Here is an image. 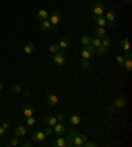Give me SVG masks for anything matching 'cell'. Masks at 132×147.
Returning a JSON list of instances; mask_svg holds the SVG:
<instances>
[{
  "label": "cell",
  "instance_id": "cell-1",
  "mask_svg": "<svg viewBox=\"0 0 132 147\" xmlns=\"http://www.w3.org/2000/svg\"><path fill=\"white\" fill-rule=\"evenodd\" d=\"M49 21L52 24V29L53 31H57L58 29V24L61 21V13L58 11H53L50 15H49Z\"/></svg>",
  "mask_w": 132,
  "mask_h": 147
},
{
  "label": "cell",
  "instance_id": "cell-2",
  "mask_svg": "<svg viewBox=\"0 0 132 147\" xmlns=\"http://www.w3.org/2000/svg\"><path fill=\"white\" fill-rule=\"evenodd\" d=\"M106 20H107V24L110 27H114L116 24V21H118V13H116L115 9H110L106 12Z\"/></svg>",
  "mask_w": 132,
  "mask_h": 147
},
{
  "label": "cell",
  "instance_id": "cell-3",
  "mask_svg": "<svg viewBox=\"0 0 132 147\" xmlns=\"http://www.w3.org/2000/svg\"><path fill=\"white\" fill-rule=\"evenodd\" d=\"M65 61H66V56H65V51H64V49H61L60 52L54 53V57H53V62H54L56 65L62 66V65L65 64Z\"/></svg>",
  "mask_w": 132,
  "mask_h": 147
},
{
  "label": "cell",
  "instance_id": "cell-4",
  "mask_svg": "<svg viewBox=\"0 0 132 147\" xmlns=\"http://www.w3.org/2000/svg\"><path fill=\"white\" fill-rule=\"evenodd\" d=\"M32 142H34V143H42L45 139H46V135L44 134V131L41 130H34L33 133H32Z\"/></svg>",
  "mask_w": 132,
  "mask_h": 147
},
{
  "label": "cell",
  "instance_id": "cell-5",
  "mask_svg": "<svg viewBox=\"0 0 132 147\" xmlns=\"http://www.w3.org/2000/svg\"><path fill=\"white\" fill-rule=\"evenodd\" d=\"M105 11H106V5L103 3H101V1H95L92 4V15H95V16H102Z\"/></svg>",
  "mask_w": 132,
  "mask_h": 147
},
{
  "label": "cell",
  "instance_id": "cell-6",
  "mask_svg": "<svg viewBox=\"0 0 132 147\" xmlns=\"http://www.w3.org/2000/svg\"><path fill=\"white\" fill-rule=\"evenodd\" d=\"M87 140V137L85 134H75L73 139V146L74 147H83V143Z\"/></svg>",
  "mask_w": 132,
  "mask_h": 147
},
{
  "label": "cell",
  "instance_id": "cell-7",
  "mask_svg": "<svg viewBox=\"0 0 132 147\" xmlns=\"http://www.w3.org/2000/svg\"><path fill=\"white\" fill-rule=\"evenodd\" d=\"M46 103L49 105V106H56V105L58 103V97L56 96L54 93L48 92V94H46Z\"/></svg>",
  "mask_w": 132,
  "mask_h": 147
},
{
  "label": "cell",
  "instance_id": "cell-8",
  "mask_svg": "<svg viewBox=\"0 0 132 147\" xmlns=\"http://www.w3.org/2000/svg\"><path fill=\"white\" fill-rule=\"evenodd\" d=\"M53 131H54L56 135L60 137V135H64V134L66 133V127L62 125V122H57L54 126H53Z\"/></svg>",
  "mask_w": 132,
  "mask_h": 147
},
{
  "label": "cell",
  "instance_id": "cell-9",
  "mask_svg": "<svg viewBox=\"0 0 132 147\" xmlns=\"http://www.w3.org/2000/svg\"><path fill=\"white\" fill-rule=\"evenodd\" d=\"M92 21H94L98 27L105 28L106 25H107V20H106V17H103V15H102V16H95V15H92Z\"/></svg>",
  "mask_w": 132,
  "mask_h": 147
},
{
  "label": "cell",
  "instance_id": "cell-10",
  "mask_svg": "<svg viewBox=\"0 0 132 147\" xmlns=\"http://www.w3.org/2000/svg\"><path fill=\"white\" fill-rule=\"evenodd\" d=\"M125 105H127V99H125L124 96L118 97V98L115 99V102H114V106H115L116 109H122V107H124Z\"/></svg>",
  "mask_w": 132,
  "mask_h": 147
},
{
  "label": "cell",
  "instance_id": "cell-11",
  "mask_svg": "<svg viewBox=\"0 0 132 147\" xmlns=\"http://www.w3.org/2000/svg\"><path fill=\"white\" fill-rule=\"evenodd\" d=\"M13 134L16 135V137H19V138L24 137V135L27 134V127H24V126H21V125H19V126H16L13 129Z\"/></svg>",
  "mask_w": 132,
  "mask_h": 147
},
{
  "label": "cell",
  "instance_id": "cell-12",
  "mask_svg": "<svg viewBox=\"0 0 132 147\" xmlns=\"http://www.w3.org/2000/svg\"><path fill=\"white\" fill-rule=\"evenodd\" d=\"M34 111H36V109H34L33 105H24V107H23V114H24L25 117L33 115Z\"/></svg>",
  "mask_w": 132,
  "mask_h": 147
},
{
  "label": "cell",
  "instance_id": "cell-13",
  "mask_svg": "<svg viewBox=\"0 0 132 147\" xmlns=\"http://www.w3.org/2000/svg\"><path fill=\"white\" fill-rule=\"evenodd\" d=\"M75 131L74 130H70L68 133V138H65V147H71L73 146V139H74V135H75Z\"/></svg>",
  "mask_w": 132,
  "mask_h": 147
},
{
  "label": "cell",
  "instance_id": "cell-14",
  "mask_svg": "<svg viewBox=\"0 0 132 147\" xmlns=\"http://www.w3.org/2000/svg\"><path fill=\"white\" fill-rule=\"evenodd\" d=\"M52 29V24L49 20H44V21H40V31L42 32H49Z\"/></svg>",
  "mask_w": 132,
  "mask_h": 147
},
{
  "label": "cell",
  "instance_id": "cell-15",
  "mask_svg": "<svg viewBox=\"0 0 132 147\" xmlns=\"http://www.w3.org/2000/svg\"><path fill=\"white\" fill-rule=\"evenodd\" d=\"M71 44V40L69 37H61V40H60V42H58V45H60V48L61 49H66L69 48Z\"/></svg>",
  "mask_w": 132,
  "mask_h": 147
},
{
  "label": "cell",
  "instance_id": "cell-16",
  "mask_svg": "<svg viewBox=\"0 0 132 147\" xmlns=\"http://www.w3.org/2000/svg\"><path fill=\"white\" fill-rule=\"evenodd\" d=\"M37 20L38 21H44V20H49V13L45 9H40L37 12Z\"/></svg>",
  "mask_w": 132,
  "mask_h": 147
},
{
  "label": "cell",
  "instance_id": "cell-17",
  "mask_svg": "<svg viewBox=\"0 0 132 147\" xmlns=\"http://www.w3.org/2000/svg\"><path fill=\"white\" fill-rule=\"evenodd\" d=\"M56 123H57V118H56V115H46L45 117V125H46V126L53 127Z\"/></svg>",
  "mask_w": 132,
  "mask_h": 147
},
{
  "label": "cell",
  "instance_id": "cell-18",
  "mask_svg": "<svg viewBox=\"0 0 132 147\" xmlns=\"http://www.w3.org/2000/svg\"><path fill=\"white\" fill-rule=\"evenodd\" d=\"M106 29L103 27H96L94 29V34H95V37H99V38H102V37H106Z\"/></svg>",
  "mask_w": 132,
  "mask_h": 147
},
{
  "label": "cell",
  "instance_id": "cell-19",
  "mask_svg": "<svg viewBox=\"0 0 132 147\" xmlns=\"http://www.w3.org/2000/svg\"><path fill=\"white\" fill-rule=\"evenodd\" d=\"M68 119H69V122H70L71 125H74V126H78V125L81 123V117L78 115V114H71Z\"/></svg>",
  "mask_w": 132,
  "mask_h": 147
},
{
  "label": "cell",
  "instance_id": "cell-20",
  "mask_svg": "<svg viewBox=\"0 0 132 147\" xmlns=\"http://www.w3.org/2000/svg\"><path fill=\"white\" fill-rule=\"evenodd\" d=\"M106 53H107V48H105L103 45L95 48V55L98 56V57H103V56H106Z\"/></svg>",
  "mask_w": 132,
  "mask_h": 147
},
{
  "label": "cell",
  "instance_id": "cell-21",
  "mask_svg": "<svg viewBox=\"0 0 132 147\" xmlns=\"http://www.w3.org/2000/svg\"><path fill=\"white\" fill-rule=\"evenodd\" d=\"M34 52V45L32 42H27V44L24 45V53H27V55H32Z\"/></svg>",
  "mask_w": 132,
  "mask_h": 147
},
{
  "label": "cell",
  "instance_id": "cell-22",
  "mask_svg": "<svg viewBox=\"0 0 132 147\" xmlns=\"http://www.w3.org/2000/svg\"><path fill=\"white\" fill-rule=\"evenodd\" d=\"M122 66L125 69V70H127V72L129 73V72L132 70V60H131V58H125Z\"/></svg>",
  "mask_w": 132,
  "mask_h": 147
},
{
  "label": "cell",
  "instance_id": "cell-23",
  "mask_svg": "<svg viewBox=\"0 0 132 147\" xmlns=\"http://www.w3.org/2000/svg\"><path fill=\"white\" fill-rule=\"evenodd\" d=\"M53 146L54 147H65V138H62V135H60V137L53 142Z\"/></svg>",
  "mask_w": 132,
  "mask_h": 147
},
{
  "label": "cell",
  "instance_id": "cell-24",
  "mask_svg": "<svg viewBox=\"0 0 132 147\" xmlns=\"http://www.w3.org/2000/svg\"><path fill=\"white\" fill-rule=\"evenodd\" d=\"M120 47L124 49V52L125 51H131V45H129V40H128V38H124V40L120 41Z\"/></svg>",
  "mask_w": 132,
  "mask_h": 147
},
{
  "label": "cell",
  "instance_id": "cell-25",
  "mask_svg": "<svg viewBox=\"0 0 132 147\" xmlns=\"http://www.w3.org/2000/svg\"><path fill=\"white\" fill-rule=\"evenodd\" d=\"M61 51V48H60V45H58V42H53V44L49 45V52L50 53H57V52Z\"/></svg>",
  "mask_w": 132,
  "mask_h": 147
},
{
  "label": "cell",
  "instance_id": "cell-26",
  "mask_svg": "<svg viewBox=\"0 0 132 147\" xmlns=\"http://www.w3.org/2000/svg\"><path fill=\"white\" fill-rule=\"evenodd\" d=\"M101 44L105 47V48H110L111 47V44H112V41L110 40L109 37H102L101 38Z\"/></svg>",
  "mask_w": 132,
  "mask_h": 147
},
{
  "label": "cell",
  "instance_id": "cell-27",
  "mask_svg": "<svg viewBox=\"0 0 132 147\" xmlns=\"http://www.w3.org/2000/svg\"><path fill=\"white\" fill-rule=\"evenodd\" d=\"M90 41H91V37H90V36H87V34H85V36H82L81 42H82V45H83V47H86V45L90 44Z\"/></svg>",
  "mask_w": 132,
  "mask_h": 147
},
{
  "label": "cell",
  "instance_id": "cell-28",
  "mask_svg": "<svg viewBox=\"0 0 132 147\" xmlns=\"http://www.w3.org/2000/svg\"><path fill=\"white\" fill-rule=\"evenodd\" d=\"M90 44L94 47V48H98V47H101V38L99 37H94V38H91V41H90Z\"/></svg>",
  "mask_w": 132,
  "mask_h": 147
},
{
  "label": "cell",
  "instance_id": "cell-29",
  "mask_svg": "<svg viewBox=\"0 0 132 147\" xmlns=\"http://www.w3.org/2000/svg\"><path fill=\"white\" fill-rule=\"evenodd\" d=\"M12 92L13 93H21L23 92V86L20 84H13L12 85Z\"/></svg>",
  "mask_w": 132,
  "mask_h": 147
},
{
  "label": "cell",
  "instance_id": "cell-30",
  "mask_svg": "<svg viewBox=\"0 0 132 147\" xmlns=\"http://www.w3.org/2000/svg\"><path fill=\"white\" fill-rule=\"evenodd\" d=\"M25 123H27L28 126H34V123H36V119L33 118V115L27 117V118H25Z\"/></svg>",
  "mask_w": 132,
  "mask_h": 147
},
{
  "label": "cell",
  "instance_id": "cell-31",
  "mask_svg": "<svg viewBox=\"0 0 132 147\" xmlns=\"http://www.w3.org/2000/svg\"><path fill=\"white\" fill-rule=\"evenodd\" d=\"M44 134L46 135V138H49V137H52V135L54 134V131H53V129H52L50 126H48V127H45L44 129Z\"/></svg>",
  "mask_w": 132,
  "mask_h": 147
},
{
  "label": "cell",
  "instance_id": "cell-32",
  "mask_svg": "<svg viewBox=\"0 0 132 147\" xmlns=\"http://www.w3.org/2000/svg\"><path fill=\"white\" fill-rule=\"evenodd\" d=\"M8 144H9V146H12V147L19 146V137H16V135H15V138H11V140L8 142Z\"/></svg>",
  "mask_w": 132,
  "mask_h": 147
},
{
  "label": "cell",
  "instance_id": "cell-33",
  "mask_svg": "<svg viewBox=\"0 0 132 147\" xmlns=\"http://www.w3.org/2000/svg\"><path fill=\"white\" fill-rule=\"evenodd\" d=\"M81 66L83 69L90 68V62H88V60H86V58H81Z\"/></svg>",
  "mask_w": 132,
  "mask_h": 147
},
{
  "label": "cell",
  "instance_id": "cell-34",
  "mask_svg": "<svg viewBox=\"0 0 132 147\" xmlns=\"http://www.w3.org/2000/svg\"><path fill=\"white\" fill-rule=\"evenodd\" d=\"M90 57H91V53H90V52H87L85 48L82 49V57L81 58H86V60H88Z\"/></svg>",
  "mask_w": 132,
  "mask_h": 147
},
{
  "label": "cell",
  "instance_id": "cell-35",
  "mask_svg": "<svg viewBox=\"0 0 132 147\" xmlns=\"http://www.w3.org/2000/svg\"><path fill=\"white\" fill-rule=\"evenodd\" d=\"M85 49H86V51H87V52H90V53H91V56H92V55H94V53H95V48H94V47H92L91 44L86 45V47H85Z\"/></svg>",
  "mask_w": 132,
  "mask_h": 147
},
{
  "label": "cell",
  "instance_id": "cell-36",
  "mask_svg": "<svg viewBox=\"0 0 132 147\" xmlns=\"http://www.w3.org/2000/svg\"><path fill=\"white\" fill-rule=\"evenodd\" d=\"M95 146H96V143H95L94 140H90V142L86 140L85 143H83V147H95Z\"/></svg>",
  "mask_w": 132,
  "mask_h": 147
},
{
  "label": "cell",
  "instance_id": "cell-37",
  "mask_svg": "<svg viewBox=\"0 0 132 147\" xmlns=\"http://www.w3.org/2000/svg\"><path fill=\"white\" fill-rule=\"evenodd\" d=\"M56 118H57V122H64L66 119V115L65 114H58V115H56Z\"/></svg>",
  "mask_w": 132,
  "mask_h": 147
},
{
  "label": "cell",
  "instance_id": "cell-38",
  "mask_svg": "<svg viewBox=\"0 0 132 147\" xmlns=\"http://www.w3.org/2000/svg\"><path fill=\"white\" fill-rule=\"evenodd\" d=\"M116 62H118L119 65H123V62H124V57H123V56H116Z\"/></svg>",
  "mask_w": 132,
  "mask_h": 147
},
{
  "label": "cell",
  "instance_id": "cell-39",
  "mask_svg": "<svg viewBox=\"0 0 132 147\" xmlns=\"http://www.w3.org/2000/svg\"><path fill=\"white\" fill-rule=\"evenodd\" d=\"M123 57H124V60H125V58H131V57H132L131 51H125V52H124V55H123Z\"/></svg>",
  "mask_w": 132,
  "mask_h": 147
},
{
  "label": "cell",
  "instance_id": "cell-40",
  "mask_svg": "<svg viewBox=\"0 0 132 147\" xmlns=\"http://www.w3.org/2000/svg\"><path fill=\"white\" fill-rule=\"evenodd\" d=\"M115 110H116V107L114 106V105H110V106L107 107V111H109V113H114Z\"/></svg>",
  "mask_w": 132,
  "mask_h": 147
},
{
  "label": "cell",
  "instance_id": "cell-41",
  "mask_svg": "<svg viewBox=\"0 0 132 147\" xmlns=\"http://www.w3.org/2000/svg\"><path fill=\"white\" fill-rule=\"evenodd\" d=\"M0 126L3 127V129H5V130H7L8 127H9V122H7V121H5V122H3L1 125H0Z\"/></svg>",
  "mask_w": 132,
  "mask_h": 147
},
{
  "label": "cell",
  "instance_id": "cell-42",
  "mask_svg": "<svg viewBox=\"0 0 132 147\" xmlns=\"http://www.w3.org/2000/svg\"><path fill=\"white\" fill-rule=\"evenodd\" d=\"M0 137H5V129L0 126Z\"/></svg>",
  "mask_w": 132,
  "mask_h": 147
},
{
  "label": "cell",
  "instance_id": "cell-43",
  "mask_svg": "<svg viewBox=\"0 0 132 147\" xmlns=\"http://www.w3.org/2000/svg\"><path fill=\"white\" fill-rule=\"evenodd\" d=\"M24 94V96H29V94H31V90L29 89H23V92H21Z\"/></svg>",
  "mask_w": 132,
  "mask_h": 147
},
{
  "label": "cell",
  "instance_id": "cell-44",
  "mask_svg": "<svg viewBox=\"0 0 132 147\" xmlns=\"http://www.w3.org/2000/svg\"><path fill=\"white\" fill-rule=\"evenodd\" d=\"M24 146H25V147H31L32 146V140H25V142H24Z\"/></svg>",
  "mask_w": 132,
  "mask_h": 147
},
{
  "label": "cell",
  "instance_id": "cell-45",
  "mask_svg": "<svg viewBox=\"0 0 132 147\" xmlns=\"http://www.w3.org/2000/svg\"><path fill=\"white\" fill-rule=\"evenodd\" d=\"M1 90H3V82L0 81V92H1Z\"/></svg>",
  "mask_w": 132,
  "mask_h": 147
},
{
  "label": "cell",
  "instance_id": "cell-46",
  "mask_svg": "<svg viewBox=\"0 0 132 147\" xmlns=\"http://www.w3.org/2000/svg\"><path fill=\"white\" fill-rule=\"evenodd\" d=\"M131 1H132V0H125V3H127V4H131Z\"/></svg>",
  "mask_w": 132,
  "mask_h": 147
}]
</instances>
